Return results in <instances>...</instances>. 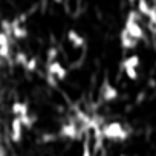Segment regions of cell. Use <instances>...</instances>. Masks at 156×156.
<instances>
[{
  "instance_id": "obj_1",
  "label": "cell",
  "mask_w": 156,
  "mask_h": 156,
  "mask_svg": "<svg viewBox=\"0 0 156 156\" xmlns=\"http://www.w3.org/2000/svg\"><path fill=\"white\" fill-rule=\"evenodd\" d=\"M101 135L106 138V139H112V141H124L129 138V132L121 126V122H107L103 130H101Z\"/></svg>"
},
{
  "instance_id": "obj_2",
  "label": "cell",
  "mask_w": 156,
  "mask_h": 156,
  "mask_svg": "<svg viewBox=\"0 0 156 156\" xmlns=\"http://www.w3.org/2000/svg\"><path fill=\"white\" fill-rule=\"evenodd\" d=\"M46 69H48V73H49L51 76H55L57 80H60V81L64 80L66 75H67V70L64 69V66H63L58 60L46 63Z\"/></svg>"
},
{
  "instance_id": "obj_3",
  "label": "cell",
  "mask_w": 156,
  "mask_h": 156,
  "mask_svg": "<svg viewBox=\"0 0 156 156\" xmlns=\"http://www.w3.org/2000/svg\"><path fill=\"white\" fill-rule=\"evenodd\" d=\"M124 29L129 32L130 37L136 38L138 41L144 38V31L139 25V22H133V20H126V25H124Z\"/></svg>"
},
{
  "instance_id": "obj_4",
  "label": "cell",
  "mask_w": 156,
  "mask_h": 156,
  "mask_svg": "<svg viewBox=\"0 0 156 156\" xmlns=\"http://www.w3.org/2000/svg\"><path fill=\"white\" fill-rule=\"evenodd\" d=\"M23 124L20 121L19 116H14V119L11 121V139L12 142H20L22 136H23Z\"/></svg>"
},
{
  "instance_id": "obj_5",
  "label": "cell",
  "mask_w": 156,
  "mask_h": 156,
  "mask_svg": "<svg viewBox=\"0 0 156 156\" xmlns=\"http://www.w3.org/2000/svg\"><path fill=\"white\" fill-rule=\"evenodd\" d=\"M12 37L17 40H23L28 37V29L23 26V23H20L19 19L12 20Z\"/></svg>"
},
{
  "instance_id": "obj_6",
  "label": "cell",
  "mask_w": 156,
  "mask_h": 156,
  "mask_svg": "<svg viewBox=\"0 0 156 156\" xmlns=\"http://www.w3.org/2000/svg\"><path fill=\"white\" fill-rule=\"evenodd\" d=\"M119 41H121V46H122L124 49H133V48H136V44H138V40L133 38V37H130L126 29L121 31V34H119Z\"/></svg>"
},
{
  "instance_id": "obj_7",
  "label": "cell",
  "mask_w": 156,
  "mask_h": 156,
  "mask_svg": "<svg viewBox=\"0 0 156 156\" xmlns=\"http://www.w3.org/2000/svg\"><path fill=\"white\" fill-rule=\"evenodd\" d=\"M60 136L63 138H69V139H75L78 136V129L75 126V122H67L61 127L60 130Z\"/></svg>"
},
{
  "instance_id": "obj_8",
  "label": "cell",
  "mask_w": 156,
  "mask_h": 156,
  "mask_svg": "<svg viewBox=\"0 0 156 156\" xmlns=\"http://www.w3.org/2000/svg\"><path fill=\"white\" fill-rule=\"evenodd\" d=\"M11 112H12L14 116H23V115L29 113V107H28V104L23 103V101H16V103H12V106H11Z\"/></svg>"
},
{
  "instance_id": "obj_9",
  "label": "cell",
  "mask_w": 156,
  "mask_h": 156,
  "mask_svg": "<svg viewBox=\"0 0 156 156\" xmlns=\"http://www.w3.org/2000/svg\"><path fill=\"white\" fill-rule=\"evenodd\" d=\"M67 40L70 41V44H72L73 48H81V46H84V37H81L80 34H78L76 31H73V29H70V31L67 32Z\"/></svg>"
},
{
  "instance_id": "obj_10",
  "label": "cell",
  "mask_w": 156,
  "mask_h": 156,
  "mask_svg": "<svg viewBox=\"0 0 156 156\" xmlns=\"http://www.w3.org/2000/svg\"><path fill=\"white\" fill-rule=\"evenodd\" d=\"M139 63H141V58H139L136 54H133V55H129V57H126V58L122 60L121 67H122V69H127V67H135V69H138Z\"/></svg>"
},
{
  "instance_id": "obj_11",
  "label": "cell",
  "mask_w": 156,
  "mask_h": 156,
  "mask_svg": "<svg viewBox=\"0 0 156 156\" xmlns=\"http://www.w3.org/2000/svg\"><path fill=\"white\" fill-rule=\"evenodd\" d=\"M116 98H118V90H116L113 86L107 84V86L104 87V92H103V100H104V101H113V100H116Z\"/></svg>"
},
{
  "instance_id": "obj_12",
  "label": "cell",
  "mask_w": 156,
  "mask_h": 156,
  "mask_svg": "<svg viewBox=\"0 0 156 156\" xmlns=\"http://www.w3.org/2000/svg\"><path fill=\"white\" fill-rule=\"evenodd\" d=\"M150 9H151V6L148 5V2H147V0H138V11H139V14H141V16H145V17H148V14H150Z\"/></svg>"
},
{
  "instance_id": "obj_13",
  "label": "cell",
  "mask_w": 156,
  "mask_h": 156,
  "mask_svg": "<svg viewBox=\"0 0 156 156\" xmlns=\"http://www.w3.org/2000/svg\"><path fill=\"white\" fill-rule=\"evenodd\" d=\"M19 118H20V121H22L23 127H26V129H31V127H32V124L37 121V118H35L34 115H31V113H26V115L19 116Z\"/></svg>"
},
{
  "instance_id": "obj_14",
  "label": "cell",
  "mask_w": 156,
  "mask_h": 156,
  "mask_svg": "<svg viewBox=\"0 0 156 156\" xmlns=\"http://www.w3.org/2000/svg\"><path fill=\"white\" fill-rule=\"evenodd\" d=\"M0 29H2V32H5L9 37H12V22L2 20V23H0Z\"/></svg>"
},
{
  "instance_id": "obj_15",
  "label": "cell",
  "mask_w": 156,
  "mask_h": 156,
  "mask_svg": "<svg viewBox=\"0 0 156 156\" xmlns=\"http://www.w3.org/2000/svg\"><path fill=\"white\" fill-rule=\"evenodd\" d=\"M28 60H29V57L25 54V52H22V51H19L17 54H16V63L17 64H20V66H26V63H28Z\"/></svg>"
},
{
  "instance_id": "obj_16",
  "label": "cell",
  "mask_w": 156,
  "mask_h": 156,
  "mask_svg": "<svg viewBox=\"0 0 156 156\" xmlns=\"http://www.w3.org/2000/svg\"><path fill=\"white\" fill-rule=\"evenodd\" d=\"M124 72H126V75H127V78L129 80H138V69H135V67H127V69H124Z\"/></svg>"
},
{
  "instance_id": "obj_17",
  "label": "cell",
  "mask_w": 156,
  "mask_h": 156,
  "mask_svg": "<svg viewBox=\"0 0 156 156\" xmlns=\"http://www.w3.org/2000/svg\"><path fill=\"white\" fill-rule=\"evenodd\" d=\"M37 66H38V63H37V58H29L28 60V63H26V66H25V69L26 70H29V72H34L35 69H37Z\"/></svg>"
},
{
  "instance_id": "obj_18",
  "label": "cell",
  "mask_w": 156,
  "mask_h": 156,
  "mask_svg": "<svg viewBox=\"0 0 156 156\" xmlns=\"http://www.w3.org/2000/svg\"><path fill=\"white\" fill-rule=\"evenodd\" d=\"M0 46H11V37L0 31Z\"/></svg>"
},
{
  "instance_id": "obj_19",
  "label": "cell",
  "mask_w": 156,
  "mask_h": 156,
  "mask_svg": "<svg viewBox=\"0 0 156 156\" xmlns=\"http://www.w3.org/2000/svg\"><path fill=\"white\" fill-rule=\"evenodd\" d=\"M11 54V46H0V57L3 60H8Z\"/></svg>"
},
{
  "instance_id": "obj_20",
  "label": "cell",
  "mask_w": 156,
  "mask_h": 156,
  "mask_svg": "<svg viewBox=\"0 0 156 156\" xmlns=\"http://www.w3.org/2000/svg\"><path fill=\"white\" fill-rule=\"evenodd\" d=\"M57 54H58L57 48H49L48 49V63L49 61H55L57 60Z\"/></svg>"
},
{
  "instance_id": "obj_21",
  "label": "cell",
  "mask_w": 156,
  "mask_h": 156,
  "mask_svg": "<svg viewBox=\"0 0 156 156\" xmlns=\"http://www.w3.org/2000/svg\"><path fill=\"white\" fill-rule=\"evenodd\" d=\"M139 19H141V14H139V11H138V9H136V11H129V14H127V20L139 22Z\"/></svg>"
},
{
  "instance_id": "obj_22",
  "label": "cell",
  "mask_w": 156,
  "mask_h": 156,
  "mask_svg": "<svg viewBox=\"0 0 156 156\" xmlns=\"http://www.w3.org/2000/svg\"><path fill=\"white\" fill-rule=\"evenodd\" d=\"M81 156H90V148H89V145H87V144L84 145V148H83V153H81Z\"/></svg>"
},
{
  "instance_id": "obj_23",
  "label": "cell",
  "mask_w": 156,
  "mask_h": 156,
  "mask_svg": "<svg viewBox=\"0 0 156 156\" xmlns=\"http://www.w3.org/2000/svg\"><path fill=\"white\" fill-rule=\"evenodd\" d=\"M129 3H133V2H138V0H127Z\"/></svg>"
},
{
  "instance_id": "obj_24",
  "label": "cell",
  "mask_w": 156,
  "mask_h": 156,
  "mask_svg": "<svg viewBox=\"0 0 156 156\" xmlns=\"http://www.w3.org/2000/svg\"><path fill=\"white\" fill-rule=\"evenodd\" d=\"M2 64H3V58H2V57H0V66H2Z\"/></svg>"
},
{
  "instance_id": "obj_25",
  "label": "cell",
  "mask_w": 156,
  "mask_h": 156,
  "mask_svg": "<svg viewBox=\"0 0 156 156\" xmlns=\"http://www.w3.org/2000/svg\"><path fill=\"white\" fill-rule=\"evenodd\" d=\"M0 156H3V151H2V147H0Z\"/></svg>"
},
{
  "instance_id": "obj_26",
  "label": "cell",
  "mask_w": 156,
  "mask_h": 156,
  "mask_svg": "<svg viewBox=\"0 0 156 156\" xmlns=\"http://www.w3.org/2000/svg\"><path fill=\"white\" fill-rule=\"evenodd\" d=\"M54 2H57V3H60V2H61V0H54Z\"/></svg>"
},
{
  "instance_id": "obj_27",
  "label": "cell",
  "mask_w": 156,
  "mask_h": 156,
  "mask_svg": "<svg viewBox=\"0 0 156 156\" xmlns=\"http://www.w3.org/2000/svg\"><path fill=\"white\" fill-rule=\"evenodd\" d=\"M154 66H156V60H154Z\"/></svg>"
},
{
  "instance_id": "obj_28",
  "label": "cell",
  "mask_w": 156,
  "mask_h": 156,
  "mask_svg": "<svg viewBox=\"0 0 156 156\" xmlns=\"http://www.w3.org/2000/svg\"><path fill=\"white\" fill-rule=\"evenodd\" d=\"M121 156H126V154H121Z\"/></svg>"
}]
</instances>
